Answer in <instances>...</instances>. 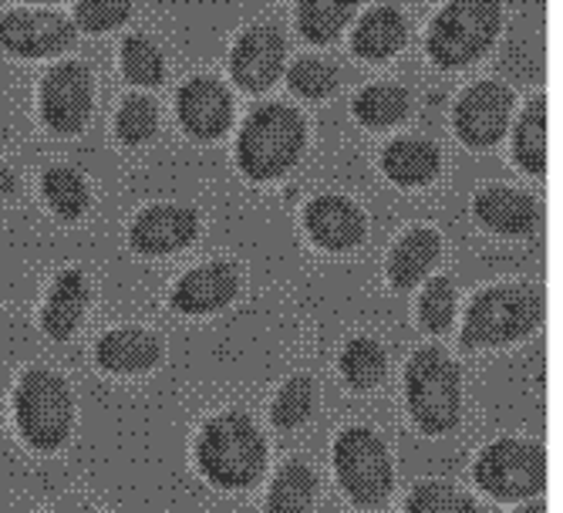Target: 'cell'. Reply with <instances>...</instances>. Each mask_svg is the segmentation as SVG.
Listing matches in <instances>:
<instances>
[{
	"label": "cell",
	"instance_id": "obj_1",
	"mask_svg": "<svg viewBox=\"0 0 563 513\" xmlns=\"http://www.w3.org/2000/svg\"><path fill=\"white\" fill-rule=\"evenodd\" d=\"M196 467L220 490H250L267 473V439L243 408H223L196 436Z\"/></svg>",
	"mask_w": 563,
	"mask_h": 513
},
{
	"label": "cell",
	"instance_id": "obj_2",
	"mask_svg": "<svg viewBox=\"0 0 563 513\" xmlns=\"http://www.w3.org/2000/svg\"><path fill=\"white\" fill-rule=\"evenodd\" d=\"M405 405L426 436H445L463 419V372L452 354L429 345L405 365Z\"/></svg>",
	"mask_w": 563,
	"mask_h": 513
},
{
	"label": "cell",
	"instance_id": "obj_3",
	"mask_svg": "<svg viewBox=\"0 0 563 513\" xmlns=\"http://www.w3.org/2000/svg\"><path fill=\"white\" fill-rule=\"evenodd\" d=\"M307 129L300 112L280 101L253 109L236 139V166L253 183H271L290 173L300 160Z\"/></svg>",
	"mask_w": 563,
	"mask_h": 513
},
{
	"label": "cell",
	"instance_id": "obj_4",
	"mask_svg": "<svg viewBox=\"0 0 563 513\" xmlns=\"http://www.w3.org/2000/svg\"><path fill=\"white\" fill-rule=\"evenodd\" d=\"M543 321V294L530 284H503L473 297L463 345L466 348H503L530 338Z\"/></svg>",
	"mask_w": 563,
	"mask_h": 513
},
{
	"label": "cell",
	"instance_id": "obj_5",
	"mask_svg": "<svg viewBox=\"0 0 563 513\" xmlns=\"http://www.w3.org/2000/svg\"><path fill=\"white\" fill-rule=\"evenodd\" d=\"M14 419L21 439L34 452H58L75 429L71 385L51 369L24 372L14 395Z\"/></svg>",
	"mask_w": 563,
	"mask_h": 513
},
{
	"label": "cell",
	"instance_id": "obj_6",
	"mask_svg": "<svg viewBox=\"0 0 563 513\" xmlns=\"http://www.w3.org/2000/svg\"><path fill=\"white\" fill-rule=\"evenodd\" d=\"M499 31V0H449L429 28V58L439 68H466L486 55Z\"/></svg>",
	"mask_w": 563,
	"mask_h": 513
},
{
	"label": "cell",
	"instance_id": "obj_7",
	"mask_svg": "<svg viewBox=\"0 0 563 513\" xmlns=\"http://www.w3.org/2000/svg\"><path fill=\"white\" fill-rule=\"evenodd\" d=\"M334 477L354 506H382L395 490V467L385 439L368 426H347L334 439Z\"/></svg>",
	"mask_w": 563,
	"mask_h": 513
},
{
	"label": "cell",
	"instance_id": "obj_8",
	"mask_svg": "<svg viewBox=\"0 0 563 513\" xmlns=\"http://www.w3.org/2000/svg\"><path fill=\"white\" fill-rule=\"evenodd\" d=\"M476 487L503 503H523L547 487V449L530 439H496L489 443L473 467Z\"/></svg>",
	"mask_w": 563,
	"mask_h": 513
},
{
	"label": "cell",
	"instance_id": "obj_9",
	"mask_svg": "<svg viewBox=\"0 0 563 513\" xmlns=\"http://www.w3.org/2000/svg\"><path fill=\"white\" fill-rule=\"evenodd\" d=\"M91 95L95 81L81 62H62L41 81V119L51 132L75 135L85 129L91 116Z\"/></svg>",
	"mask_w": 563,
	"mask_h": 513
},
{
	"label": "cell",
	"instance_id": "obj_10",
	"mask_svg": "<svg viewBox=\"0 0 563 513\" xmlns=\"http://www.w3.org/2000/svg\"><path fill=\"white\" fill-rule=\"evenodd\" d=\"M514 116V91L499 81H479L463 91L455 106V132L473 149L496 145Z\"/></svg>",
	"mask_w": 563,
	"mask_h": 513
},
{
	"label": "cell",
	"instance_id": "obj_11",
	"mask_svg": "<svg viewBox=\"0 0 563 513\" xmlns=\"http://www.w3.org/2000/svg\"><path fill=\"white\" fill-rule=\"evenodd\" d=\"M75 44V24L55 11H11L0 18V47L18 58H51Z\"/></svg>",
	"mask_w": 563,
	"mask_h": 513
},
{
	"label": "cell",
	"instance_id": "obj_12",
	"mask_svg": "<svg viewBox=\"0 0 563 513\" xmlns=\"http://www.w3.org/2000/svg\"><path fill=\"white\" fill-rule=\"evenodd\" d=\"M199 233V214L179 203L142 210L129 227V247L142 256H169L186 250Z\"/></svg>",
	"mask_w": 563,
	"mask_h": 513
},
{
	"label": "cell",
	"instance_id": "obj_13",
	"mask_svg": "<svg viewBox=\"0 0 563 513\" xmlns=\"http://www.w3.org/2000/svg\"><path fill=\"white\" fill-rule=\"evenodd\" d=\"M284 58H287V44L284 34L277 28H250L240 34V41L233 44L230 55V75L243 91H267L280 72H284Z\"/></svg>",
	"mask_w": 563,
	"mask_h": 513
},
{
	"label": "cell",
	"instance_id": "obj_14",
	"mask_svg": "<svg viewBox=\"0 0 563 513\" xmlns=\"http://www.w3.org/2000/svg\"><path fill=\"white\" fill-rule=\"evenodd\" d=\"M176 112L183 129L199 139V142H213L227 135L233 122V98L217 78H192L179 88Z\"/></svg>",
	"mask_w": 563,
	"mask_h": 513
},
{
	"label": "cell",
	"instance_id": "obj_15",
	"mask_svg": "<svg viewBox=\"0 0 563 513\" xmlns=\"http://www.w3.org/2000/svg\"><path fill=\"white\" fill-rule=\"evenodd\" d=\"M303 227L311 233V240L328 253H347L368 233L365 214L344 196H318L307 203Z\"/></svg>",
	"mask_w": 563,
	"mask_h": 513
},
{
	"label": "cell",
	"instance_id": "obj_16",
	"mask_svg": "<svg viewBox=\"0 0 563 513\" xmlns=\"http://www.w3.org/2000/svg\"><path fill=\"white\" fill-rule=\"evenodd\" d=\"M240 291V274L227 261L202 264L179 277V284L169 294V304L179 315H217L233 304Z\"/></svg>",
	"mask_w": 563,
	"mask_h": 513
},
{
	"label": "cell",
	"instance_id": "obj_17",
	"mask_svg": "<svg viewBox=\"0 0 563 513\" xmlns=\"http://www.w3.org/2000/svg\"><path fill=\"white\" fill-rule=\"evenodd\" d=\"M163 358V341L148 328H115L95 345V362L112 375H142L152 372Z\"/></svg>",
	"mask_w": 563,
	"mask_h": 513
},
{
	"label": "cell",
	"instance_id": "obj_18",
	"mask_svg": "<svg viewBox=\"0 0 563 513\" xmlns=\"http://www.w3.org/2000/svg\"><path fill=\"white\" fill-rule=\"evenodd\" d=\"M473 214L486 230L499 237H527L540 223V210L533 196L509 189V186H486L483 193H476Z\"/></svg>",
	"mask_w": 563,
	"mask_h": 513
},
{
	"label": "cell",
	"instance_id": "obj_19",
	"mask_svg": "<svg viewBox=\"0 0 563 513\" xmlns=\"http://www.w3.org/2000/svg\"><path fill=\"white\" fill-rule=\"evenodd\" d=\"M88 301H91V287L88 277L81 271H62L55 277L44 301V312H41V328L47 338L65 341L75 335V328L81 325L85 312H88Z\"/></svg>",
	"mask_w": 563,
	"mask_h": 513
},
{
	"label": "cell",
	"instance_id": "obj_20",
	"mask_svg": "<svg viewBox=\"0 0 563 513\" xmlns=\"http://www.w3.org/2000/svg\"><path fill=\"white\" fill-rule=\"evenodd\" d=\"M439 253H442V237L432 227L408 230L388 253V264H385L388 284L395 291H412L435 268Z\"/></svg>",
	"mask_w": 563,
	"mask_h": 513
},
{
	"label": "cell",
	"instance_id": "obj_21",
	"mask_svg": "<svg viewBox=\"0 0 563 513\" xmlns=\"http://www.w3.org/2000/svg\"><path fill=\"white\" fill-rule=\"evenodd\" d=\"M382 170L395 186H429L442 170V156L429 139L408 135V139H395L385 149Z\"/></svg>",
	"mask_w": 563,
	"mask_h": 513
},
{
	"label": "cell",
	"instance_id": "obj_22",
	"mask_svg": "<svg viewBox=\"0 0 563 513\" xmlns=\"http://www.w3.org/2000/svg\"><path fill=\"white\" fill-rule=\"evenodd\" d=\"M408 31L405 21L395 8H375L372 14L362 18L354 31V55L365 62H385L391 55H398L405 44Z\"/></svg>",
	"mask_w": 563,
	"mask_h": 513
},
{
	"label": "cell",
	"instance_id": "obj_23",
	"mask_svg": "<svg viewBox=\"0 0 563 513\" xmlns=\"http://www.w3.org/2000/svg\"><path fill=\"white\" fill-rule=\"evenodd\" d=\"M318 500V477L303 459H287L277 470L271 493H267V513H311Z\"/></svg>",
	"mask_w": 563,
	"mask_h": 513
},
{
	"label": "cell",
	"instance_id": "obj_24",
	"mask_svg": "<svg viewBox=\"0 0 563 513\" xmlns=\"http://www.w3.org/2000/svg\"><path fill=\"white\" fill-rule=\"evenodd\" d=\"M338 369H341V379L347 382V389L372 392V389H378L385 382L388 354H385V348L375 338H351L341 348Z\"/></svg>",
	"mask_w": 563,
	"mask_h": 513
},
{
	"label": "cell",
	"instance_id": "obj_25",
	"mask_svg": "<svg viewBox=\"0 0 563 513\" xmlns=\"http://www.w3.org/2000/svg\"><path fill=\"white\" fill-rule=\"evenodd\" d=\"M41 193H44V203L51 207V214L62 220H78L91 207V189H88L85 176L75 173L71 166H51L41 176Z\"/></svg>",
	"mask_w": 563,
	"mask_h": 513
},
{
	"label": "cell",
	"instance_id": "obj_26",
	"mask_svg": "<svg viewBox=\"0 0 563 513\" xmlns=\"http://www.w3.org/2000/svg\"><path fill=\"white\" fill-rule=\"evenodd\" d=\"M357 4H362V0H300L297 28L307 41L331 44L347 28Z\"/></svg>",
	"mask_w": 563,
	"mask_h": 513
},
{
	"label": "cell",
	"instance_id": "obj_27",
	"mask_svg": "<svg viewBox=\"0 0 563 513\" xmlns=\"http://www.w3.org/2000/svg\"><path fill=\"white\" fill-rule=\"evenodd\" d=\"M514 156L523 173H530V176L547 173V98L543 95L530 101L517 122Z\"/></svg>",
	"mask_w": 563,
	"mask_h": 513
},
{
	"label": "cell",
	"instance_id": "obj_28",
	"mask_svg": "<svg viewBox=\"0 0 563 513\" xmlns=\"http://www.w3.org/2000/svg\"><path fill=\"white\" fill-rule=\"evenodd\" d=\"M354 116L368 129L398 125L408 116V91L398 85H372L354 98Z\"/></svg>",
	"mask_w": 563,
	"mask_h": 513
},
{
	"label": "cell",
	"instance_id": "obj_29",
	"mask_svg": "<svg viewBox=\"0 0 563 513\" xmlns=\"http://www.w3.org/2000/svg\"><path fill=\"white\" fill-rule=\"evenodd\" d=\"M314 405H318V382L311 375H294L280 385L271 405V419L277 429H300L314 416Z\"/></svg>",
	"mask_w": 563,
	"mask_h": 513
},
{
	"label": "cell",
	"instance_id": "obj_30",
	"mask_svg": "<svg viewBox=\"0 0 563 513\" xmlns=\"http://www.w3.org/2000/svg\"><path fill=\"white\" fill-rule=\"evenodd\" d=\"M122 72L139 88H156L166 78L163 51L142 34H132L122 41Z\"/></svg>",
	"mask_w": 563,
	"mask_h": 513
},
{
	"label": "cell",
	"instance_id": "obj_31",
	"mask_svg": "<svg viewBox=\"0 0 563 513\" xmlns=\"http://www.w3.org/2000/svg\"><path fill=\"white\" fill-rule=\"evenodd\" d=\"M405 513H479V506L445 480H426L408 493Z\"/></svg>",
	"mask_w": 563,
	"mask_h": 513
},
{
	"label": "cell",
	"instance_id": "obj_32",
	"mask_svg": "<svg viewBox=\"0 0 563 513\" xmlns=\"http://www.w3.org/2000/svg\"><path fill=\"white\" fill-rule=\"evenodd\" d=\"M419 321L429 335H445L455 321V287L449 277H432L419 294Z\"/></svg>",
	"mask_w": 563,
	"mask_h": 513
},
{
	"label": "cell",
	"instance_id": "obj_33",
	"mask_svg": "<svg viewBox=\"0 0 563 513\" xmlns=\"http://www.w3.org/2000/svg\"><path fill=\"white\" fill-rule=\"evenodd\" d=\"M159 129V109L156 101L145 95H132L122 101L119 119H115V132L125 145H145Z\"/></svg>",
	"mask_w": 563,
	"mask_h": 513
},
{
	"label": "cell",
	"instance_id": "obj_34",
	"mask_svg": "<svg viewBox=\"0 0 563 513\" xmlns=\"http://www.w3.org/2000/svg\"><path fill=\"white\" fill-rule=\"evenodd\" d=\"M287 81L297 95L311 98V101H321L328 98L334 88H338V72L321 62V58H300L290 72H287Z\"/></svg>",
	"mask_w": 563,
	"mask_h": 513
},
{
	"label": "cell",
	"instance_id": "obj_35",
	"mask_svg": "<svg viewBox=\"0 0 563 513\" xmlns=\"http://www.w3.org/2000/svg\"><path fill=\"white\" fill-rule=\"evenodd\" d=\"M132 14V0H81L75 11V24L88 34H106L125 24Z\"/></svg>",
	"mask_w": 563,
	"mask_h": 513
},
{
	"label": "cell",
	"instance_id": "obj_36",
	"mask_svg": "<svg viewBox=\"0 0 563 513\" xmlns=\"http://www.w3.org/2000/svg\"><path fill=\"white\" fill-rule=\"evenodd\" d=\"M14 189H18V179H14V173H11L4 163H0V199H8Z\"/></svg>",
	"mask_w": 563,
	"mask_h": 513
},
{
	"label": "cell",
	"instance_id": "obj_37",
	"mask_svg": "<svg viewBox=\"0 0 563 513\" xmlns=\"http://www.w3.org/2000/svg\"><path fill=\"white\" fill-rule=\"evenodd\" d=\"M517 513H547V503L543 500H533V503H523Z\"/></svg>",
	"mask_w": 563,
	"mask_h": 513
},
{
	"label": "cell",
	"instance_id": "obj_38",
	"mask_svg": "<svg viewBox=\"0 0 563 513\" xmlns=\"http://www.w3.org/2000/svg\"><path fill=\"white\" fill-rule=\"evenodd\" d=\"M0 423H4V408H0Z\"/></svg>",
	"mask_w": 563,
	"mask_h": 513
}]
</instances>
